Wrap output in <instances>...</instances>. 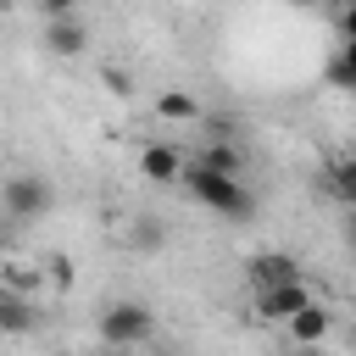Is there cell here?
<instances>
[{
  "instance_id": "obj_1",
  "label": "cell",
  "mask_w": 356,
  "mask_h": 356,
  "mask_svg": "<svg viewBox=\"0 0 356 356\" xmlns=\"http://www.w3.org/2000/svg\"><path fill=\"white\" fill-rule=\"evenodd\" d=\"M184 195L195 200V206H206L211 217H222V222H250L256 217V189L245 184V172H222V167H206V161H184Z\"/></svg>"
},
{
  "instance_id": "obj_2",
  "label": "cell",
  "mask_w": 356,
  "mask_h": 356,
  "mask_svg": "<svg viewBox=\"0 0 356 356\" xmlns=\"http://www.w3.org/2000/svg\"><path fill=\"white\" fill-rule=\"evenodd\" d=\"M95 334H100V345H117V350L150 345V339H156V312H150L145 300H111V306L95 317Z\"/></svg>"
},
{
  "instance_id": "obj_3",
  "label": "cell",
  "mask_w": 356,
  "mask_h": 356,
  "mask_svg": "<svg viewBox=\"0 0 356 356\" xmlns=\"http://www.w3.org/2000/svg\"><path fill=\"white\" fill-rule=\"evenodd\" d=\"M50 184L39 178V172H11L6 184H0V211L11 217V222H33V217H44L50 211Z\"/></svg>"
},
{
  "instance_id": "obj_4",
  "label": "cell",
  "mask_w": 356,
  "mask_h": 356,
  "mask_svg": "<svg viewBox=\"0 0 356 356\" xmlns=\"http://www.w3.org/2000/svg\"><path fill=\"white\" fill-rule=\"evenodd\" d=\"M250 300H256V312L267 317V323H289L306 300H312V284L306 278H289V284H267V289H250Z\"/></svg>"
},
{
  "instance_id": "obj_5",
  "label": "cell",
  "mask_w": 356,
  "mask_h": 356,
  "mask_svg": "<svg viewBox=\"0 0 356 356\" xmlns=\"http://www.w3.org/2000/svg\"><path fill=\"white\" fill-rule=\"evenodd\" d=\"M39 44H44L50 56H61V61L83 56V44H89V22H83V11H67V17H44V33H39Z\"/></svg>"
},
{
  "instance_id": "obj_6",
  "label": "cell",
  "mask_w": 356,
  "mask_h": 356,
  "mask_svg": "<svg viewBox=\"0 0 356 356\" xmlns=\"http://www.w3.org/2000/svg\"><path fill=\"white\" fill-rule=\"evenodd\" d=\"M245 278H250V289H267V284H289V278H306V273L289 250H256L245 261Z\"/></svg>"
},
{
  "instance_id": "obj_7",
  "label": "cell",
  "mask_w": 356,
  "mask_h": 356,
  "mask_svg": "<svg viewBox=\"0 0 356 356\" xmlns=\"http://www.w3.org/2000/svg\"><path fill=\"white\" fill-rule=\"evenodd\" d=\"M184 161H189V156H184L178 145H145V150H139V172H145L150 184H178V178H184Z\"/></svg>"
},
{
  "instance_id": "obj_8",
  "label": "cell",
  "mask_w": 356,
  "mask_h": 356,
  "mask_svg": "<svg viewBox=\"0 0 356 356\" xmlns=\"http://www.w3.org/2000/svg\"><path fill=\"white\" fill-rule=\"evenodd\" d=\"M284 328H289V339H295V345H317V339H328V328H334V317H328V306H317V300H306V306H300V312H295V317H289Z\"/></svg>"
},
{
  "instance_id": "obj_9",
  "label": "cell",
  "mask_w": 356,
  "mask_h": 356,
  "mask_svg": "<svg viewBox=\"0 0 356 356\" xmlns=\"http://www.w3.org/2000/svg\"><path fill=\"white\" fill-rule=\"evenodd\" d=\"M323 189L339 200V206H356V156H334L323 167Z\"/></svg>"
},
{
  "instance_id": "obj_10",
  "label": "cell",
  "mask_w": 356,
  "mask_h": 356,
  "mask_svg": "<svg viewBox=\"0 0 356 356\" xmlns=\"http://www.w3.org/2000/svg\"><path fill=\"white\" fill-rule=\"evenodd\" d=\"M28 328H33V306L0 284V334H28Z\"/></svg>"
},
{
  "instance_id": "obj_11",
  "label": "cell",
  "mask_w": 356,
  "mask_h": 356,
  "mask_svg": "<svg viewBox=\"0 0 356 356\" xmlns=\"http://www.w3.org/2000/svg\"><path fill=\"white\" fill-rule=\"evenodd\" d=\"M161 245H167L161 217H139V222L128 228V250H161Z\"/></svg>"
},
{
  "instance_id": "obj_12",
  "label": "cell",
  "mask_w": 356,
  "mask_h": 356,
  "mask_svg": "<svg viewBox=\"0 0 356 356\" xmlns=\"http://www.w3.org/2000/svg\"><path fill=\"white\" fill-rule=\"evenodd\" d=\"M156 111H161L167 122H195V117H200V106H195V95H184V89H178V95L167 89V95L156 100Z\"/></svg>"
},
{
  "instance_id": "obj_13",
  "label": "cell",
  "mask_w": 356,
  "mask_h": 356,
  "mask_svg": "<svg viewBox=\"0 0 356 356\" xmlns=\"http://www.w3.org/2000/svg\"><path fill=\"white\" fill-rule=\"evenodd\" d=\"M334 78H339L345 89H356V33H345V44H339V61H334Z\"/></svg>"
},
{
  "instance_id": "obj_14",
  "label": "cell",
  "mask_w": 356,
  "mask_h": 356,
  "mask_svg": "<svg viewBox=\"0 0 356 356\" xmlns=\"http://www.w3.org/2000/svg\"><path fill=\"white\" fill-rule=\"evenodd\" d=\"M39 6V17H67V11H78L83 0H33Z\"/></svg>"
},
{
  "instance_id": "obj_15",
  "label": "cell",
  "mask_w": 356,
  "mask_h": 356,
  "mask_svg": "<svg viewBox=\"0 0 356 356\" xmlns=\"http://www.w3.org/2000/svg\"><path fill=\"white\" fill-rule=\"evenodd\" d=\"M345 239H350V250H356V206H345Z\"/></svg>"
},
{
  "instance_id": "obj_16",
  "label": "cell",
  "mask_w": 356,
  "mask_h": 356,
  "mask_svg": "<svg viewBox=\"0 0 356 356\" xmlns=\"http://www.w3.org/2000/svg\"><path fill=\"white\" fill-rule=\"evenodd\" d=\"M0 284H6V239H0Z\"/></svg>"
},
{
  "instance_id": "obj_17",
  "label": "cell",
  "mask_w": 356,
  "mask_h": 356,
  "mask_svg": "<svg viewBox=\"0 0 356 356\" xmlns=\"http://www.w3.org/2000/svg\"><path fill=\"white\" fill-rule=\"evenodd\" d=\"M289 6H317V0H289Z\"/></svg>"
},
{
  "instance_id": "obj_18",
  "label": "cell",
  "mask_w": 356,
  "mask_h": 356,
  "mask_svg": "<svg viewBox=\"0 0 356 356\" xmlns=\"http://www.w3.org/2000/svg\"><path fill=\"white\" fill-rule=\"evenodd\" d=\"M350 6H356V0H350Z\"/></svg>"
}]
</instances>
